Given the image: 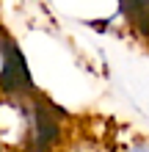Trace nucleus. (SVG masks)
<instances>
[{"instance_id": "f257e3e1", "label": "nucleus", "mask_w": 149, "mask_h": 152, "mask_svg": "<svg viewBox=\"0 0 149 152\" xmlns=\"http://www.w3.org/2000/svg\"><path fill=\"white\" fill-rule=\"evenodd\" d=\"M119 152H149V138L146 136H135V138H130L127 144H121Z\"/></svg>"}]
</instances>
